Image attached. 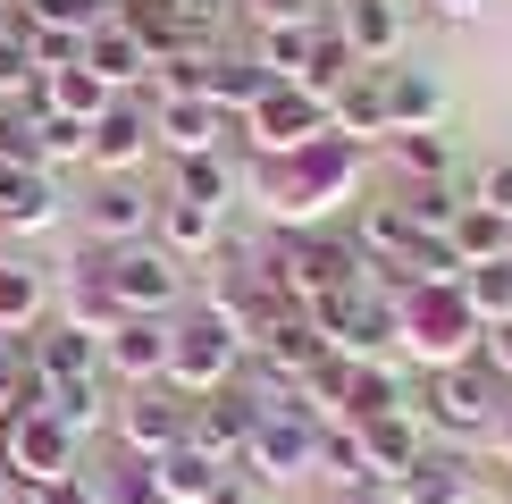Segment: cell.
I'll return each mask as SVG.
<instances>
[{
    "mask_svg": "<svg viewBox=\"0 0 512 504\" xmlns=\"http://www.w3.org/2000/svg\"><path fill=\"white\" fill-rule=\"evenodd\" d=\"M0 160H34V126L17 101H0Z\"/></svg>",
    "mask_w": 512,
    "mask_h": 504,
    "instance_id": "681fc988",
    "label": "cell"
},
{
    "mask_svg": "<svg viewBox=\"0 0 512 504\" xmlns=\"http://www.w3.org/2000/svg\"><path fill=\"white\" fill-rule=\"evenodd\" d=\"M143 152H152V101H143V93H118L110 110L93 118V152H84V160H93L101 177H135Z\"/></svg>",
    "mask_w": 512,
    "mask_h": 504,
    "instance_id": "9a60e30c",
    "label": "cell"
},
{
    "mask_svg": "<svg viewBox=\"0 0 512 504\" xmlns=\"http://www.w3.org/2000/svg\"><path fill=\"white\" fill-rule=\"evenodd\" d=\"M244 336L219 320V311H202V303H185V320H177V353H168V387L177 395H219V387H236L244 378Z\"/></svg>",
    "mask_w": 512,
    "mask_h": 504,
    "instance_id": "8992f818",
    "label": "cell"
},
{
    "mask_svg": "<svg viewBox=\"0 0 512 504\" xmlns=\"http://www.w3.org/2000/svg\"><path fill=\"white\" fill-rule=\"evenodd\" d=\"M261 93H269V68H261L252 51H227V42H219V51H210V84H202V101H210L227 126H236Z\"/></svg>",
    "mask_w": 512,
    "mask_h": 504,
    "instance_id": "4316f807",
    "label": "cell"
},
{
    "mask_svg": "<svg viewBox=\"0 0 512 504\" xmlns=\"http://www.w3.org/2000/svg\"><path fill=\"white\" fill-rule=\"evenodd\" d=\"M462 303L479 311V328L512 320V261H479V269H462Z\"/></svg>",
    "mask_w": 512,
    "mask_h": 504,
    "instance_id": "60d3db41",
    "label": "cell"
},
{
    "mask_svg": "<svg viewBox=\"0 0 512 504\" xmlns=\"http://www.w3.org/2000/svg\"><path fill=\"white\" fill-rule=\"evenodd\" d=\"M387 84V135H420V126H445V84L429 68H378Z\"/></svg>",
    "mask_w": 512,
    "mask_h": 504,
    "instance_id": "cb8c5ba5",
    "label": "cell"
},
{
    "mask_svg": "<svg viewBox=\"0 0 512 504\" xmlns=\"http://www.w3.org/2000/svg\"><path fill=\"white\" fill-rule=\"evenodd\" d=\"M0 471H9V488L76 479V471H84V437H68L51 412H17L9 429H0Z\"/></svg>",
    "mask_w": 512,
    "mask_h": 504,
    "instance_id": "ba28073f",
    "label": "cell"
},
{
    "mask_svg": "<svg viewBox=\"0 0 512 504\" xmlns=\"http://www.w3.org/2000/svg\"><path fill=\"white\" fill-rule=\"evenodd\" d=\"M26 504H93V479H51V488H26Z\"/></svg>",
    "mask_w": 512,
    "mask_h": 504,
    "instance_id": "f907efd6",
    "label": "cell"
},
{
    "mask_svg": "<svg viewBox=\"0 0 512 504\" xmlns=\"http://www.w3.org/2000/svg\"><path fill=\"white\" fill-rule=\"evenodd\" d=\"M34 93V51H26V17L0 9V101H26Z\"/></svg>",
    "mask_w": 512,
    "mask_h": 504,
    "instance_id": "7bdbcfd3",
    "label": "cell"
},
{
    "mask_svg": "<svg viewBox=\"0 0 512 504\" xmlns=\"http://www.w3.org/2000/svg\"><path fill=\"white\" fill-rule=\"evenodd\" d=\"M42 101H51V110H68V118H84V126H93L101 110H110V84H101L93 68H59V76H42Z\"/></svg>",
    "mask_w": 512,
    "mask_h": 504,
    "instance_id": "f35d334b",
    "label": "cell"
},
{
    "mask_svg": "<svg viewBox=\"0 0 512 504\" xmlns=\"http://www.w3.org/2000/svg\"><path fill=\"white\" fill-rule=\"evenodd\" d=\"M84 68L110 84V93H143V76H152V51H143V42L118 26V9H110L93 34H84Z\"/></svg>",
    "mask_w": 512,
    "mask_h": 504,
    "instance_id": "7402d4cb",
    "label": "cell"
},
{
    "mask_svg": "<svg viewBox=\"0 0 512 504\" xmlns=\"http://www.w3.org/2000/svg\"><path fill=\"white\" fill-rule=\"evenodd\" d=\"M252 395L244 387H219V395H194V429H185V446H202L210 462H227L236 471V454L252 446Z\"/></svg>",
    "mask_w": 512,
    "mask_h": 504,
    "instance_id": "ac0fdd59",
    "label": "cell"
},
{
    "mask_svg": "<svg viewBox=\"0 0 512 504\" xmlns=\"http://www.w3.org/2000/svg\"><path fill=\"white\" fill-rule=\"evenodd\" d=\"M152 101V152L168 160H194V152H227V118L194 93H143Z\"/></svg>",
    "mask_w": 512,
    "mask_h": 504,
    "instance_id": "5bb4252c",
    "label": "cell"
},
{
    "mask_svg": "<svg viewBox=\"0 0 512 504\" xmlns=\"http://www.w3.org/2000/svg\"><path fill=\"white\" fill-rule=\"evenodd\" d=\"M185 429H194V395H177L168 378H160V387H118V404H110V437H118V454L160 462L168 446H185Z\"/></svg>",
    "mask_w": 512,
    "mask_h": 504,
    "instance_id": "52a82bcc",
    "label": "cell"
},
{
    "mask_svg": "<svg viewBox=\"0 0 512 504\" xmlns=\"http://www.w3.org/2000/svg\"><path fill=\"white\" fill-rule=\"evenodd\" d=\"M59 219V185L34 160H0V236H34Z\"/></svg>",
    "mask_w": 512,
    "mask_h": 504,
    "instance_id": "d6986e66",
    "label": "cell"
},
{
    "mask_svg": "<svg viewBox=\"0 0 512 504\" xmlns=\"http://www.w3.org/2000/svg\"><path fill=\"white\" fill-rule=\"evenodd\" d=\"M84 479H93V471H84ZM93 504H160V488H152V462L118 454V462H110V479H93Z\"/></svg>",
    "mask_w": 512,
    "mask_h": 504,
    "instance_id": "ee69618b",
    "label": "cell"
},
{
    "mask_svg": "<svg viewBox=\"0 0 512 504\" xmlns=\"http://www.w3.org/2000/svg\"><path fill=\"white\" fill-rule=\"evenodd\" d=\"M168 353H177V320H143V311H126V320L101 336V378H110V387H160Z\"/></svg>",
    "mask_w": 512,
    "mask_h": 504,
    "instance_id": "30bf717a",
    "label": "cell"
},
{
    "mask_svg": "<svg viewBox=\"0 0 512 504\" xmlns=\"http://www.w3.org/2000/svg\"><path fill=\"white\" fill-rule=\"evenodd\" d=\"M487 446H496V454L512 462V404H504V420H496V429H487Z\"/></svg>",
    "mask_w": 512,
    "mask_h": 504,
    "instance_id": "db71d44e",
    "label": "cell"
},
{
    "mask_svg": "<svg viewBox=\"0 0 512 504\" xmlns=\"http://www.w3.org/2000/svg\"><path fill=\"white\" fill-rule=\"evenodd\" d=\"M471 488H479V479H471V454H462V446H429L387 496H395V504H471Z\"/></svg>",
    "mask_w": 512,
    "mask_h": 504,
    "instance_id": "ffe728a7",
    "label": "cell"
},
{
    "mask_svg": "<svg viewBox=\"0 0 512 504\" xmlns=\"http://www.w3.org/2000/svg\"><path fill=\"white\" fill-rule=\"evenodd\" d=\"M387 160H395L412 185H454V168H462V143L445 135V126H420V135H387Z\"/></svg>",
    "mask_w": 512,
    "mask_h": 504,
    "instance_id": "f1b7e54d",
    "label": "cell"
},
{
    "mask_svg": "<svg viewBox=\"0 0 512 504\" xmlns=\"http://www.w3.org/2000/svg\"><path fill=\"white\" fill-rule=\"evenodd\" d=\"M328 135H345V143H387V84H378V68H361L345 93H328Z\"/></svg>",
    "mask_w": 512,
    "mask_h": 504,
    "instance_id": "d4e9b609",
    "label": "cell"
},
{
    "mask_svg": "<svg viewBox=\"0 0 512 504\" xmlns=\"http://www.w3.org/2000/svg\"><path fill=\"white\" fill-rule=\"evenodd\" d=\"M336 34L361 68H395L403 34H412V9L403 0H336Z\"/></svg>",
    "mask_w": 512,
    "mask_h": 504,
    "instance_id": "2e32d148",
    "label": "cell"
},
{
    "mask_svg": "<svg viewBox=\"0 0 512 504\" xmlns=\"http://www.w3.org/2000/svg\"><path fill=\"white\" fill-rule=\"evenodd\" d=\"M26 387H34V362H26V336H0V429L26 412Z\"/></svg>",
    "mask_w": 512,
    "mask_h": 504,
    "instance_id": "f6af8a7d",
    "label": "cell"
},
{
    "mask_svg": "<svg viewBox=\"0 0 512 504\" xmlns=\"http://www.w3.org/2000/svg\"><path fill=\"white\" fill-rule=\"evenodd\" d=\"M118 26L143 42V51H152V68L160 59H177V51H194V42H185V26H177V9H168V0H118Z\"/></svg>",
    "mask_w": 512,
    "mask_h": 504,
    "instance_id": "e575fe53",
    "label": "cell"
},
{
    "mask_svg": "<svg viewBox=\"0 0 512 504\" xmlns=\"http://www.w3.org/2000/svg\"><path fill=\"white\" fill-rule=\"evenodd\" d=\"M361 429V446H370V471H378V488H395L403 471H412L420 454H429V429H420V412L403 404V412H378V420H353Z\"/></svg>",
    "mask_w": 512,
    "mask_h": 504,
    "instance_id": "44dd1931",
    "label": "cell"
},
{
    "mask_svg": "<svg viewBox=\"0 0 512 504\" xmlns=\"http://www.w3.org/2000/svg\"><path fill=\"white\" fill-rule=\"evenodd\" d=\"M319 471H328L336 488H378L370 446H361V429H353V420H328V429H319Z\"/></svg>",
    "mask_w": 512,
    "mask_h": 504,
    "instance_id": "d590c367",
    "label": "cell"
},
{
    "mask_svg": "<svg viewBox=\"0 0 512 504\" xmlns=\"http://www.w3.org/2000/svg\"><path fill=\"white\" fill-rule=\"evenodd\" d=\"M152 210H160V194H143L135 177H101L93 194H84V236H93L101 252H118V244H143L152 236Z\"/></svg>",
    "mask_w": 512,
    "mask_h": 504,
    "instance_id": "4fadbf2b",
    "label": "cell"
},
{
    "mask_svg": "<svg viewBox=\"0 0 512 504\" xmlns=\"http://www.w3.org/2000/svg\"><path fill=\"white\" fill-rule=\"evenodd\" d=\"M244 126H252V152H303V143H319L328 135V101L319 93H303V84H269L261 101L244 110Z\"/></svg>",
    "mask_w": 512,
    "mask_h": 504,
    "instance_id": "8fae6325",
    "label": "cell"
},
{
    "mask_svg": "<svg viewBox=\"0 0 512 504\" xmlns=\"http://www.w3.org/2000/svg\"><path fill=\"white\" fill-rule=\"evenodd\" d=\"M168 194L210 202V210H236V194H244V160H227V152H194V160H177Z\"/></svg>",
    "mask_w": 512,
    "mask_h": 504,
    "instance_id": "f546056e",
    "label": "cell"
},
{
    "mask_svg": "<svg viewBox=\"0 0 512 504\" xmlns=\"http://www.w3.org/2000/svg\"><path fill=\"white\" fill-rule=\"evenodd\" d=\"M244 194H261L277 219H328L345 194H361V143L345 135H319L303 152H269L261 168H244Z\"/></svg>",
    "mask_w": 512,
    "mask_h": 504,
    "instance_id": "6da1fadb",
    "label": "cell"
},
{
    "mask_svg": "<svg viewBox=\"0 0 512 504\" xmlns=\"http://www.w3.org/2000/svg\"><path fill=\"white\" fill-rule=\"evenodd\" d=\"M26 362H34L42 378H84V370H101V336H84V328H68V320H42V328L26 336Z\"/></svg>",
    "mask_w": 512,
    "mask_h": 504,
    "instance_id": "83f0119b",
    "label": "cell"
},
{
    "mask_svg": "<svg viewBox=\"0 0 512 504\" xmlns=\"http://www.w3.org/2000/svg\"><path fill=\"white\" fill-rule=\"evenodd\" d=\"M479 370L496 378V387H512V320H496V328H479Z\"/></svg>",
    "mask_w": 512,
    "mask_h": 504,
    "instance_id": "c3c4849f",
    "label": "cell"
},
{
    "mask_svg": "<svg viewBox=\"0 0 512 504\" xmlns=\"http://www.w3.org/2000/svg\"><path fill=\"white\" fill-rule=\"evenodd\" d=\"M227 479H236V471H227V462H210L202 446H168V454L152 462V488H160V504H210V496L227 488Z\"/></svg>",
    "mask_w": 512,
    "mask_h": 504,
    "instance_id": "484cf974",
    "label": "cell"
},
{
    "mask_svg": "<svg viewBox=\"0 0 512 504\" xmlns=\"http://www.w3.org/2000/svg\"><path fill=\"white\" fill-rule=\"evenodd\" d=\"M152 244L168 252V261H210V252H227V210L185 202V194H160V210H152Z\"/></svg>",
    "mask_w": 512,
    "mask_h": 504,
    "instance_id": "e0dca14e",
    "label": "cell"
},
{
    "mask_svg": "<svg viewBox=\"0 0 512 504\" xmlns=\"http://www.w3.org/2000/svg\"><path fill=\"white\" fill-rule=\"evenodd\" d=\"M512 395L487 378L479 362H454V370H429L420 378V395H412V412H420V429H429V446H487V429L504 420Z\"/></svg>",
    "mask_w": 512,
    "mask_h": 504,
    "instance_id": "3957f363",
    "label": "cell"
},
{
    "mask_svg": "<svg viewBox=\"0 0 512 504\" xmlns=\"http://www.w3.org/2000/svg\"><path fill=\"white\" fill-rule=\"evenodd\" d=\"M395 345H412L429 370H454V362H479V311L462 303V286H403L395 294Z\"/></svg>",
    "mask_w": 512,
    "mask_h": 504,
    "instance_id": "277c9868",
    "label": "cell"
},
{
    "mask_svg": "<svg viewBox=\"0 0 512 504\" xmlns=\"http://www.w3.org/2000/svg\"><path fill=\"white\" fill-rule=\"evenodd\" d=\"M26 26H59V34H93L101 17L118 9V0H9Z\"/></svg>",
    "mask_w": 512,
    "mask_h": 504,
    "instance_id": "b9f144b4",
    "label": "cell"
},
{
    "mask_svg": "<svg viewBox=\"0 0 512 504\" xmlns=\"http://www.w3.org/2000/svg\"><path fill=\"white\" fill-rule=\"evenodd\" d=\"M387 210H395L403 227H412V236H454L462 194H454V185H412V177H403L395 194H387Z\"/></svg>",
    "mask_w": 512,
    "mask_h": 504,
    "instance_id": "d6a6232c",
    "label": "cell"
},
{
    "mask_svg": "<svg viewBox=\"0 0 512 504\" xmlns=\"http://www.w3.org/2000/svg\"><path fill=\"white\" fill-rule=\"evenodd\" d=\"M328 504H395V496H387V488H336Z\"/></svg>",
    "mask_w": 512,
    "mask_h": 504,
    "instance_id": "f5cc1de1",
    "label": "cell"
},
{
    "mask_svg": "<svg viewBox=\"0 0 512 504\" xmlns=\"http://www.w3.org/2000/svg\"><path fill=\"white\" fill-rule=\"evenodd\" d=\"M0 496H9V471H0Z\"/></svg>",
    "mask_w": 512,
    "mask_h": 504,
    "instance_id": "11a10c76",
    "label": "cell"
},
{
    "mask_svg": "<svg viewBox=\"0 0 512 504\" xmlns=\"http://www.w3.org/2000/svg\"><path fill=\"white\" fill-rule=\"evenodd\" d=\"M303 471H319V429L311 420H252V446L236 454L244 488H286Z\"/></svg>",
    "mask_w": 512,
    "mask_h": 504,
    "instance_id": "9c48e42d",
    "label": "cell"
},
{
    "mask_svg": "<svg viewBox=\"0 0 512 504\" xmlns=\"http://www.w3.org/2000/svg\"><path fill=\"white\" fill-rule=\"evenodd\" d=\"M84 269H101V286L118 294V311H143V320H177L194 294H185V261H168V252L143 236V244H118V252H84Z\"/></svg>",
    "mask_w": 512,
    "mask_h": 504,
    "instance_id": "5b68a950",
    "label": "cell"
},
{
    "mask_svg": "<svg viewBox=\"0 0 512 504\" xmlns=\"http://www.w3.org/2000/svg\"><path fill=\"white\" fill-rule=\"evenodd\" d=\"M454 252H462V269L504 261V252H512V219H496L487 202H471V194H462V210H454Z\"/></svg>",
    "mask_w": 512,
    "mask_h": 504,
    "instance_id": "836d02e7",
    "label": "cell"
},
{
    "mask_svg": "<svg viewBox=\"0 0 512 504\" xmlns=\"http://www.w3.org/2000/svg\"><path fill=\"white\" fill-rule=\"evenodd\" d=\"M51 320V278L26 252H0V336H34Z\"/></svg>",
    "mask_w": 512,
    "mask_h": 504,
    "instance_id": "603a6c76",
    "label": "cell"
},
{
    "mask_svg": "<svg viewBox=\"0 0 512 504\" xmlns=\"http://www.w3.org/2000/svg\"><path fill=\"white\" fill-rule=\"evenodd\" d=\"M236 9L252 17V34L261 26H319V0H236Z\"/></svg>",
    "mask_w": 512,
    "mask_h": 504,
    "instance_id": "bcb514c9",
    "label": "cell"
},
{
    "mask_svg": "<svg viewBox=\"0 0 512 504\" xmlns=\"http://www.w3.org/2000/svg\"><path fill=\"white\" fill-rule=\"evenodd\" d=\"M59 320L84 328V336H110L126 311H118V294L101 286V269H84V261H76V269H68V286H59Z\"/></svg>",
    "mask_w": 512,
    "mask_h": 504,
    "instance_id": "4dcf8cb0",
    "label": "cell"
},
{
    "mask_svg": "<svg viewBox=\"0 0 512 504\" xmlns=\"http://www.w3.org/2000/svg\"><path fill=\"white\" fill-rule=\"evenodd\" d=\"M479 9H487V0H429V17H445V26H471Z\"/></svg>",
    "mask_w": 512,
    "mask_h": 504,
    "instance_id": "816d5d0a",
    "label": "cell"
},
{
    "mask_svg": "<svg viewBox=\"0 0 512 504\" xmlns=\"http://www.w3.org/2000/svg\"><path fill=\"white\" fill-rule=\"evenodd\" d=\"M252 59L269 68V84H303L311 76V26H261L252 34Z\"/></svg>",
    "mask_w": 512,
    "mask_h": 504,
    "instance_id": "8d00e7d4",
    "label": "cell"
},
{
    "mask_svg": "<svg viewBox=\"0 0 512 504\" xmlns=\"http://www.w3.org/2000/svg\"><path fill=\"white\" fill-rule=\"evenodd\" d=\"M110 404H118V387L101 370H84V378H42L34 370V387H26V412H51L68 437H101L110 429Z\"/></svg>",
    "mask_w": 512,
    "mask_h": 504,
    "instance_id": "7c38bea8",
    "label": "cell"
},
{
    "mask_svg": "<svg viewBox=\"0 0 512 504\" xmlns=\"http://www.w3.org/2000/svg\"><path fill=\"white\" fill-rule=\"evenodd\" d=\"M412 387L395 378V362H361L353 370V395H345V420H378V412H403Z\"/></svg>",
    "mask_w": 512,
    "mask_h": 504,
    "instance_id": "74e56055",
    "label": "cell"
},
{
    "mask_svg": "<svg viewBox=\"0 0 512 504\" xmlns=\"http://www.w3.org/2000/svg\"><path fill=\"white\" fill-rule=\"evenodd\" d=\"M353 76H361V59L345 51V34H336V26H311V76H303V93L328 101V93H345Z\"/></svg>",
    "mask_w": 512,
    "mask_h": 504,
    "instance_id": "ab89813d",
    "label": "cell"
},
{
    "mask_svg": "<svg viewBox=\"0 0 512 504\" xmlns=\"http://www.w3.org/2000/svg\"><path fill=\"white\" fill-rule=\"evenodd\" d=\"M261 269H269V286L286 294L294 311H319L328 294L361 286V244L328 236V227H286V236L261 244Z\"/></svg>",
    "mask_w": 512,
    "mask_h": 504,
    "instance_id": "7a4b0ae2",
    "label": "cell"
},
{
    "mask_svg": "<svg viewBox=\"0 0 512 504\" xmlns=\"http://www.w3.org/2000/svg\"><path fill=\"white\" fill-rule=\"evenodd\" d=\"M471 202H487L496 219H512V160H487L479 177H471Z\"/></svg>",
    "mask_w": 512,
    "mask_h": 504,
    "instance_id": "7dc6e473",
    "label": "cell"
},
{
    "mask_svg": "<svg viewBox=\"0 0 512 504\" xmlns=\"http://www.w3.org/2000/svg\"><path fill=\"white\" fill-rule=\"evenodd\" d=\"M26 126H34V168H51V177L93 152V126L68 118V110H26Z\"/></svg>",
    "mask_w": 512,
    "mask_h": 504,
    "instance_id": "1f68e13d",
    "label": "cell"
}]
</instances>
